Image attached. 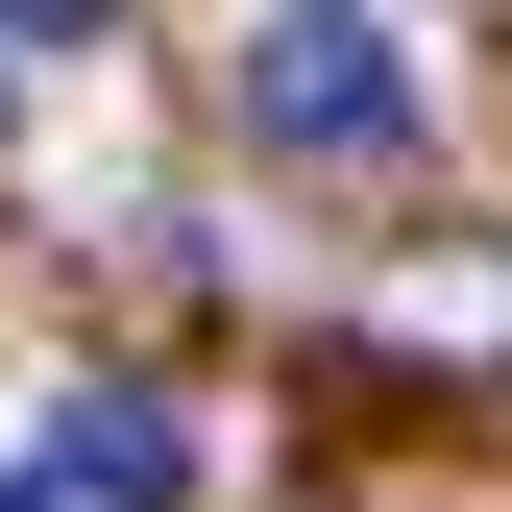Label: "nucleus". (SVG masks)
Masks as SVG:
<instances>
[{"label":"nucleus","instance_id":"nucleus-1","mask_svg":"<svg viewBox=\"0 0 512 512\" xmlns=\"http://www.w3.org/2000/svg\"><path fill=\"white\" fill-rule=\"evenodd\" d=\"M244 122H269L293 171H366V147H415V49L366 25V0H269V25H244Z\"/></svg>","mask_w":512,"mask_h":512},{"label":"nucleus","instance_id":"nucleus-2","mask_svg":"<svg viewBox=\"0 0 512 512\" xmlns=\"http://www.w3.org/2000/svg\"><path fill=\"white\" fill-rule=\"evenodd\" d=\"M49 488H74V512H196V415H171V391H74Z\"/></svg>","mask_w":512,"mask_h":512},{"label":"nucleus","instance_id":"nucleus-3","mask_svg":"<svg viewBox=\"0 0 512 512\" xmlns=\"http://www.w3.org/2000/svg\"><path fill=\"white\" fill-rule=\"evenodd\" d=\"M0 49H98V0H0Z\"/></svg>","mask_w":512,"mask_h":512},{"label":"nucleus","instance_id":"nucleus-4","mask_svg":"<svg viewBox=\"0 0 512 512\" xmlns=\"http://www.w3.org/2000/svg\"><path fill=\"white\" fill-rule=\"evenodd\" d=\"M0 512H74V488H49V464H25V488H0Z\"/></svg>","mask_w":512,"mask_h":512}]
</instances>
